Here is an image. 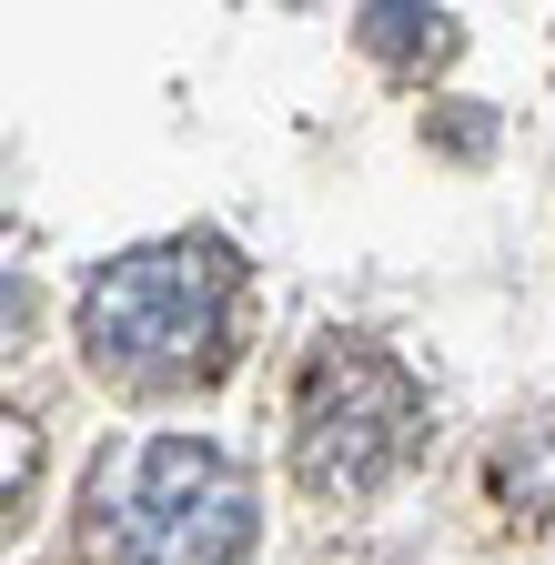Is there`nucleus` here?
<instances>
[{
  "label": "nucleus",
  "instance_id": "f257e3e1",
  "mask_svg": "<svg viewBox=\"0 0 555 565\" xmlns=\"http://www.w3.org/2000/svg\"><path fill=\"white\" fill-rule=\"evenodd\" d=\"M233 294H243V263L213 233H172V243L111 253L92 273V294H82V353H92V374L142 384V394L202 374L223 353Z\"/></svg>",
  "mask_w": 555,
  "mask_h": 565
},
{
  "label": "nucleus",
  "instance_id": "f03ea898",
  "mask_svg": "<svg viewBox=\"0 0 555 565\" xmlns=\"http://www.w3.org/2000/svg\"><path fill=\"white\" fill-rule=\"evenodd\" d=\"M253 475L202 435H142L92 475V555L102 565H243Z\"/></svg>",
  "mask_w": 555,
  "mask_h": 565
},
{
  "label": "nucleus",
  "instance_id": "7ed1b4c3",
  "mask_svg": "<svg viewBox=\"0 0 555 565\" xmlns=\"http://www.w3.org/2000/svg\"><path fill=\"white\" fill-rule=\"evenodd\" d=\"M414 424H425V384H414L394 353L374 343H323L303 364V394H293V465L313 494H374Z\"/></svg>",
  "mask_w": 555,
  "mask_h": 565
},
{
  "label": "nucleus",
  "instance_id": "20e7f679",
  "mask_svg": "<svg viewBox=\"0 0 555 565\" xmlns=\"http://www.w3.org/2000/svg\"><path fill=\"white\" fill-rule=\"evenodd\" d=\"M31 484H41V424L21 404H0V545H11V525L31 515Z\"/></svg>",
  "mask_w": 555,
  "mask_h": 565
},
{
  "label": "nucleus",
  "instance_id": "39448f33",
  "mask_svg": "<svg viewBox=\"0 0 555 565\" xmlns=\"http://www.w3.org/2000/svg\"><path fill=\"white\" fill-rule=\"evenodd\" d=\"M364 51H384V61H414V51H455V21L445 11H394V0H384V11H364Z\"/></svg>",
  "mask_w": 555,
  "mask_h": 565
}]
</instances>
